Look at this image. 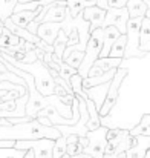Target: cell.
Segmentation results:
<instances>
[{"mask_svg": "<svg viewBox=\"0 0 150 158\" xmlns=\"http://www.w3.org/2000/svg\"><path fill=\"white\" fill-rule=\"evenodd\" d=\"M101 40H103V28H95L91 34H89V40L86 43V48H84V55H83V60L77 69V74L81 77V78H86L87 74H89V69L91 66L94 64V61L98 58L100 55V49H101Z\"/></svg>", "mask_w": 150, "mask_h": 158, "instance_id": "cell-1", "label": "cell"}, {"mask_svg": "<svg viewBox=\"0 0 150 158\" xmlns=\"http://www.w3.org/2000/svg\"><path fill=\"white\" fill-rule=\"evenodd\" d=\"M143 17L127 20L126 26V49L123 58H147L149 55L140 51V28Z\"/></svg>", "mask_w": 150, "mask_h": 158, "instance_id": "cell-2", "label": "cell"}, {"mask_svg": "<svg viewBox=\"0 0 150 158\" xmlns=\"http://www.w3.org/2000/svg\"><path fill=\"white\" fill-rule=\"evenodd\" d=\"M129 75V71L126 68H116L115 71V75L112 77L110 83H109V89H107V94H106V98L103 102V106L100 107L98 114H100V118L103 117H107L110 114V110L115 107L116 102H118V97H120V88L124 81V78Z\"/></svg>", "mask_w": 150, "mask_h": 158, "instance_id": "cell-3", "label": "cell"}, {"mask_svg": "<svg viewBox=\"0 0 150 158\" xmlns=\"http://www.w3.org/2000/svg\"><path fill=\"white\" fill-rule=\"evenodd\" d=\"M106 132H107V126H103V124L94 131H87L86 132L87 144L83 149V152L92 158H103L106 143H107L106 141Z\"/></svg>", "mask_w": 150, "mask_h": 158, "instance_id": "cell-4", "label": "cell"}, {"mask_svg": "<svg viewBox=\"0 0 150 158\" xmlns=\"http://www.w3.org/2000/svg\"><path fill=\"white\" fill-rule=\"evenodd\" d=\"M15 149L28 151L31 149L34 152V158H52V148L54 140L49 138H39V140H18L14 143Z\"/></svg>", "mask_w": 150, "mask_h": 158, "instance_id": "cell-5", "label": "cell"}, {"mask_svg": "<svg viewBox=\"0 0 150 158\" xmlns=\"http://www.w3.org/2000/svg\"><path fill=\"white\" fill-rule=\"evenodd\" d=\"M127 20H129V14H127L126 6H123V8H110L109 6L106 9V15H104V20L101 23V28L115 26L121 34H126Z\"/></svg>", "mask_w": 150, "mask_h": 158, "instance_id": "cell-6", "label": "cell"}, {"mask_svg": "<svg viewBox=\"0 0 150 158\" xmlns=\"http://www.w3.org/2000/svg\"><path fill=\"white\" fill-rule=\"evenodd\" d=\"M123 63V58H113V57H98L94 64L89 69L87 77H94V75H101L110 69H116L120 68Z\"/></svg>", "mask_w": 150, "mask_h": 158, "instance_id": "cell-7", "label": "cell"}, {"mask_svg": "<svg viewBox=\"0 0 150 158\" xmlns=\"http://www.w3.org/2000/svg\"><path fill=\"white\" fill-rule=\"evenodd\" d=\"M61 31V22L58 23H54V22H45V23H40L37 26V32L35 35L43 40L45 43H48L49 46H52L55 37L58 35V32Z\"/></svg>", "mask_w": 150, "mask_h": 158, "instance_id": "cell-8", "label": "cell"}, {"mask_svg": "<svg viewBox=\"0 0 150 158\" xmlns=\"http://www.w3.org/2000/svg\"><path fill=\"white\" fill-rule=\"evenodd\" d=\"M104 15H106V9H101L97 5L94 6H87L81 11V17L89 22V34L95 29V28H101V23L104 20Z\"/></svg>", "mask_w": 150, "mask_h": 158, "instance_id": "cell-9", "label": "cell"}, {"mask_svg": "<svg viewBox=\"0 0 150 158\" xmlns=\"http://www.w3.org/2000/svg\"><path fill=\"white\" fill-rule=\"evenodd\" d=\"M109 83H110V81L101 83V85H97V86H92V88L84 89L87 98H91V100L94 102V105H95V107H97L98 110H100V107L103 106V102H104V98H106V94H107V89H109Z\"/></svg>", "mask_w": 150, "mask_h": 158, "instance_id": "cell-10", "label": "cell"}, {"mask_svg": "<svg viewBox=\"0 0 150 158\" xmlns=\"http://www.w3.org/2000/svg\"><path fill=\"white\" fill-rule=\"evenodd\" d=\"M140 51L144 54H150V14L144 15L141 20L140 28Z\"/></svg>", "mask_w": 150, "mask_h": 158, "instance_id": "cell-11", "label": "cell"}, {"mask_svg": "<svg viewBox=\"0 0 150 158\" xmlns=\"http://www.w3.org/2000/svg\"><path fill=\"white\" fill-rule=\"evenodd\" d=\"M40 9H42V8H37V9H34V11H17V12H12V14L9 15V19H11V22L15 23L17 26L26 29V26L37 17V14L40 12Z\"/></svg>", "mask_w": 150, "mask_h": 158, "instance_id": "cell-12", "label": "cell"}, {"mask_svg": "<svg viewBox=\"0 0 150 158\" xmlns=\"http://www.w3.org/2000/svg\"><path fill=\"white\" fill-rule=\"evenodd\" d=\"M126 9H127L129 19L144 17V15L150 14V6H147L143 0H127L126 2Z\"/></svg>", "mask_w": 150, "mask_h": 158, "instance_id": "cell-13", "label": "cell"}, {"mask_svg": "<svg viewBox=\"0 0 150 158\" xmlns=\"http://www.w3.org/2000/svg\"><path fill=\"white\" fill-rule=\"evenodd\" d=\"M150 151V137H141V140L124 152V158H143Z\"/></svg>", "mask_w": 150, "mask_h": 158, "instance_id": "cell-14", "label": "cell"}, {"mask_svg": "<svg viewBox=\"0 0 150 158\" xmlns=\"http://www.w3.org/2000/svg\"><path fill=\"white\" fill-rule=\"evenodd\" d=\"M84 103H86V109H87V115H89V118H87V121H86V129L87 131H94V129H97V127H100L101 126V120H100V114H98V109L95 107L94 105V102L91 100V98H86L84 100Z\"/></svg>", "mask_w": 150, "mask_h": 158, "instance_id": "cell-15", "label": "cell"}, {"mask_svg": "<svg viewBox=\"0 0 150 158\" xmlns=\"http://www.w3.org/2000/svg\"><path fill=\"white\" fill-rule=\"evenodd\" d=\"M129 135L132 137H150V114H144L136 126L129 129Z\"/></svg>", "mask_w": 150, "mask_h": 158, "instance_id": "cell-16", "label": "cell"}, {"mask_svg": "<svg viewBox=\"0 0 150 158\" xmlns=\"http://www.w3.org/2000/svg\"><path fill=\"white\" fill-rule=\"evenodd\" d=\"M95 0H66L64 6L69 9V15L72 19H75L78 14H81V11L87 6H94Z\"/></svg>", "mask_w": 150, "mask_h": 158, "instance_id": "cell-17", "label": "cell"}, {"mask_svg": "<svg viewBox=\"0 0 150 158\" xmlns=\"http://www.w3.org/2000/svg\"><path fill=\"white\" fill-rule=\"evenodd\" d=\"M66 138V154L69 157H74L77 154H81L83 152V146L80 143V137L75 135V134H69L64 137Z\"/></svg>", "mask_w": 150, "mask_h": 158, "instance_id": "cell-18", "label": "cell"}, {"mask_svg": "<svg viewBox=\"0 0 150 158\" xmlns=\"http://www.w3.org/2000/svg\"><path fill=\"white\" fill-rule=\"evenodd\" d=\"M124 49H126V34H120V37L113 42V45L110 46V51L107 57H113V58H123L124 57ZM124 60V58H123Z\"/></svg>", "mask_w": 150, "mask_h": 158, "instance_id": "cell-19", "label": "cell"}, {"mask_svg": "<svg viewBox=\"0 0 150 158\" xmlns=\"http://www.w3.org/2000/svg\"><path fill=\"white\" fill-rule=\"evenodd\" d=\"M81 81H83V78H81L78 74H74V75L69 78V86H71L74 95H78V97H81V98L86 100L87 95H86V92H84L83 88H81Z\"/></svg>", "mask_w": 150, "mask_h": 158, "instance_id": "cell-20", "label": "cell"}, {"mask_svg": "<svg viewBox=\"0 0 150 158\" xmlns=\"http://www.w3.org/2000/svg\"><path fill=\"white\" fill-rule=\"evenodd\" d=\"M83 55H84V51H71L63 61H64L66 64H69L71 68L78 69V66H80V63H81V60H83Z\"/></svg>", "mask_w": 150, "mask_h": 158, "instance_id": "cell-21", "label": "cell"}, {"mask_svg": "<svg viewBox=\"0 0 150 158\" xmlns=\"http://www.w3.org/2000/svg\"><path fill=\"white\" fill-rule=\"evenodd\" d=\"M26 151H20L15 148H0V158H23Z\"/></svg>", "mask_w": 150, "mask_h": 158, "instance_id": "cell-22", "label": "cell"}, {"mask_svg": "<svg viewBox=\"0 0 150 158\" xmlns=\"http://www.w3.org/2000/svg\"><path fill=\"white\" fill-rule=\"evenodd\" d=\"M95 5L101 8V9H107L109 8V5H107V0H95Z\"/></svg>", "mask_w": 150, "mask_h": 158, "instance_id": "cell-23", "label": "cell"}, {"mask_svg": "<svg viewBox=\"0 0 150 158\" xmlns=\"http://www.w3.org/2000/svg\"><path fill=\"white\" fill-rule=\"evenodd\" d=\"M69 158H92V157H89L87 154L81 152V154H77V155H74V157H69Z\"/></svg>", "mask_w": 150, "mask_h": 158, "instance_id": "cell-24", "label": "cell"}, {"mask_svg": "<svg viewBox=\"0 0 150 158\" xmlns=\"http://www.w3.org/2000/svg\"><path fill=\"white\" fill-rule=\"evenodd\" d=\"M23 158H34V152H32L31 149H28V151H26V154H25V157H23Z\"/></svg>", "mask_w": 150, "mask_h": 158, "instance_id": "cell-25", "label": "cell"}, {"mask_svg": "<svg viewBox=\"0 0 150 158\" xmlns=\"http://www.w3.org/2000/svg\"><path fill=\"white\" fill-rule=\"evenodd\" d=\"M2 31H3V22L0 20V34H2Z\"/></svg>", "mask_w": 150, "mask_h": 158, "instance_id": "cell-26", "label": "cell"}, {"mask_svg": "<svg viewBox=\"0 0 150 158\" xmlns=\"http://www.w3.org/2000/svg\"><path fill=\"white\" fill-rule=\"evenodd\" d=\"M143 2H144V3L147 5V6H150V0H143Z\"/></svg>", "mask_w": 150, "mask_h": 158, "instance_id": "cell-27", "label": "cell"}, {"mask_svg": "<svg viewBox=\"0 0 150 158\" xmlns=\"http://www.w3.org/2000/svg\"><path fill=\"white\" fill-rule=\"evenodd\" d=\"M143 158H150V151H149V152H147V154H146V155H144Z\"/></svg>", "mask_w": 150, "mask_h": 158, "instance_id": "cell-28", "label": "cell"}]
</instances>
